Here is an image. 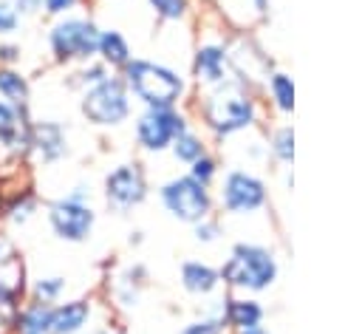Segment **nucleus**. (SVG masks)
<instances>
[{
  "mask_svg": "<svg viewBox=\"0 0 362 334\" xmlns=\"http://www.w3.org/2000/svg\"><path fill=\"white\" fill-rule=\"evenodd\" d=\"M124 85L147 108H173L184 91V82L178 74L147 59H130L124 65Z\"/></svg>",
  "mask_w": 362,
  "mask_h": 334,
  "instance_id": "f257e3e1",
  "label": "nucleus"
},
{
  "mask_svg": "<svg viewBox=\"0 0 362 334\" xmlns=\"http://www.w3.org/2000/svg\"><path fill=\"white\" fill-rule=\"evenodd\" d=\"M99 28L90 20L82 17H65L51 25L48 31V45L57 62H71V59H90L99 51Z\"/></svg>",
  "mask_w": 362,
  "mask_h": 334,
  "instance_id": "f03ea898",
  "label": "nucleus"
},
{
  "mask_svg": "<svg viewBox=\"0 0 362 334\" xmlns=\"http://www.w3.org/2000/svg\"><path fill=\"white\" fill-rule=\"evenodd\" d=\"M82 113L93 125H119L130 113L127 85L116 76H105L102 82L90 85L82 96Z\"/></svg>",
  "mask_w": 362,
  "mask_h": 334,
  "instance_id": "7ed1b4c3",
  "label": "nucleus"
},
{
  "mask_svg": "<svg viewBox=\"0 0 362 334\" xmlns=\"http://www.w3.org/2000/svg\"><path fill=\"white\" fill-rule=\"evenodd\" d=\"M274 260L266 249L257 246H235L232 258L223 266V280H229L232 286H249V289H263L274 280Z\"/></svg>",
  "mask_w": 362,
  "mask_h": 334,
  "instance_id": "20e7f679",
  "label": "nucleus"
},
{
  "mask_svg": "<svg viewBox=\"0 0 362 334\" xmlns=\"http://www.w3.org/2000/svg\"><path fill=\"white\" fill-rule=\"evenodd\" d=\"M161 201L164 207L181 218V221H189V224H198L206 218L209 212V192L201 181H195L192 175H184V178H173L161 187Z\"/></svg>",
  "mask_w": 362,
  "mask_h": 334,
  "instance_id": "39448f33",
  "label": "nucleus"
},
{
  "mask_svg": "<svg viewBox=\"0 0 362 334\" xmlns=\"http://www.w3.org/2000/svg\"><path fill=\"white\" fill-rule=\"evenodd\" d=\"M184 130V119L173 108H147L136 122V139L144 150H164Z\"/></svg>",
  "mask_w": 362,
  "mask_h": 334,
  "instance_id": "423d86ee",
  "label": "nucleus"
},
{
  "mask_svg": "<svg viewBox=\"0 0 362 334\" xmlns=\"http://www.w3.org/2000/svg\"><path fill=\"white\" fill-rule=\"evenodd\" d=\"M48 224L57 238L62 241H85L93 229V209L74 198H59L48 207Z\"/></svg>",
  "mask_w": 362,
  "mask_h": 334,
  "instance_id": "0eeeda50",
  "label": "nucleus"
},
{
  "mask_svg": "<svg viewBox=\"0 0 362 334\" xmlns=\"http://www.w3.org/2000/svg\"><path fill=\"white\" fill-rule=\"evenodd\" d=\"M206 116H209V125L218 133H232L238 127H246L255 119V105L246 96H238V93L215 96L206 108Z\"/></svg>",
  "mask_w": 362,
  "mask_h": 334,
  "instance_id": "6e6552de",
  "label": "nucleus"
},
{
  "mask_svg": "<svg viewBox=\"0 0 362 334\" xmlns=\"http://www.w3.org/2000/svg\"><path fill=\"white\" fill-rule=\"evenodd\" d=\"M144 192H147L144 175L133 164H122V167H116L105 178V195H107V201L116 204V207H122V209L136 207L144 198Z\"/></svg>",
  "mask_w": 362,
  "mask_h": 334,
  "instance_id": "1a4fd4ad",
  "label": "nucleus"
},
{
  "mask_svg": "<svg viewBox=\"0 0 362 334\" xmlns=\"http://www.w3.org/2000/svg\"><path fill=\"white\" fill-rule=\"evenodd\" d=\"M266 198L263 184L249 175V173H229L221 190V201L226 209L232 212H246V209H257Z\"/></svg>",
  "mask_w": 362,
  "mask_h": 334,
  "instance_id": "9d476101",
  "label": "nucleus"
},
{
  "mask_svg": "<svg viewBox=\"0 0 362 334\" xmlns=\"http://www.w3.org/2000/svg\"><path fill=\"white\" fill-rule=\"evenodd\" d=\"M28 150L37 153L40 161L54 164L68 153V139L62 125L57 122H31L28 125Z\"/></svg>",
  "mask_w": 362,
  "mask_h": 334,
  "instance_id": "9b49d317",
  "label": "nucleus"
},
{
  "mask_svg": "<svg viewBox=\"0 0 362 334\" xmlns=\"http://www.w3.org/2000/svg\"><path fill=\"white\" fill-rule=\"evenodd\" d=\"M88 317H90L88 300H68V303L51 306L45 334H79L85 328Z\"/></svg>",
  "mask_w": 362,
  "mask_h": 334,
  "instance_id": "f8f14e48",
  "label": "nucleus"
},
{
  "mask_svg": "<svg viewBox=\"0 0 362 334\" xmlns=\"http://www.w3.org/2000/svg\"><path fill=\"white\" fill-rule=\"evenodd\" d=\"M0 144L6 150L23 153L28 150V122H25V110L8 105L6 99H0Z\"/></svg>",
  "mask_w": 362,
  "mask_h": 334,
  "instance_id": "ddd939ff",
  "label": "nucleus"
},
{
  "mask_svg": "<svg viewBox=\"0 0 362 334\" xmlns=\"http://www.w3.org/2000/svg\"><path fill=\"white\" fill-rule=\"evenodd\" d=\"M8 266L0 269V331H14V317L20 311V297H23V283L6 275Z\"/></svg>",
  "mask_w": 362,
  "mask_h": 334,
  "instance_id": "4468645a",
  "label": "nucleus"
},
{
  "mask_svg": "<svg viewBox=\"0 0 362 334\" xmlns=\"http://www.w3.org/2000/svg\"><path fill=\"white\" fill-rule=\"evenodd\" d=\"M0 96H3L8 105L25 110V108H28V99H31L28 79H25L20 71H14V68L0 65Z\"/></svg>",
  "mask_w": 362,
  "mask_h": 334,
  "instance_id": "2eb2a0df",
  "label": "nucleus"
},
{
  "mask_svg": "<svg viewBox=\"0 0 362 334\" xmlns=\"http://www.w3.org/2000/svg\"><path fill=\"white\" fill-rule=\"evenodd\" d=\"M48 311H51V303H40V300L20 306V311L14 317V331L17 334H45Z\"/></svg>",
  "mask_w": 362,
  "mask_h": 334,
  "instance_id": "dca6fc26",
  "label": "nucleus"
},
{
  "mask_svg": "<svg viewBox=\"0 0 362 334\" xmlns=\"http://www.w3.org/2000/svg\"><path fill=\"white\" fill-rule=\"evenodd\" d=\"M218 277H221V275H218L212 266L198 263V260L184 263V269H181V280H184L187 292H192V294H209V292L218 286Z\"/></svg>",
  "mask_w": 362,
  "mask_h": 334,
  "instance_id": "f3484780",
  "label": "nucleus"
},
{
  "mask_svg": "<svg viewBox=\"0 0 362 334\" xmlns=\"http://www.w3.org/2000/svg\"><path fill=\"white\" fill-rule=\"evenodd\" d=\"M223 65H226V54L218 45H204L195 54V74L206 82H221L223 79Z\"/></svg>",
  "mask_w": 362,
  "mask_h": 334,
  "instance_id": "a211bd4d",
  "label": "nucleus"
},
{
  "mask_svg": "<svg viewBox=\"0 0 362 334\" xmlns=\"http://www.w3.org/2000/svg\"><path fill=\"white\" fill-rule=\"evenodd\" d=\"M96 54H102V59L107 65H127L130 62V48H127V42L119 31H102Z\"/></svg>",
  "mask_w": 362,
  "mask_h": 334,
  "instance_id": "6ab92c4d",
  "label": "nucleus"
},
{
  "mask_svg": "<svg viewBox=\"0 0 362 334\" xmlns=\"http://www.w3.org/2000/svg\"><path fill=\"white\" fill-rule=\"evenodd\" d=\"M226 317H229L232 326L246 328V326H257L260 317H263V311H260V306H257L255 300H232Z\"/></svg>",
  "mask_w": 362,
  "mask_h": 334,
  "instance_id": "aec40b11",
  "label": "nucleus"
},
{
  "mask_svg": "<svg viewBox=\"0 0 362 334\" xmlns=\"http://www.w3.org/2000/svg\"><path fill=\"white\" fill-rule=\"evenodd\" d=\"M3 212H6V218H8L11 224H25V221L34 218V212H37V201H34V195L20 192L14 201H8V204L3 207Z\"/></svg>",
  "mask_w": 362,
  "mask_h": 334,
  "instance_id": "412c9836",
  "label": "nucleus"
},
{
  "mask_svg": "<svg viewBox=\"0 0 362 334\" xmlns=\"http://www.w3.org/2000/svg\"><path fill=\"white\" fill-rule=\"evenodd\" d=\"M173 153H175V159H181V161H195V159H201L204 156V144H201V139L198 136H192L189 130H184V133H178L175 139H173Z\"/></svg>",
  "mask_w": 362,
  "mask_h": 334,
  "instance_id": "4be33fe9",
  "label": "nucleus"
},
{
  "mask_svg": "<svg viewBox=\"0 0 362 334\" xmlns=\"http://www.w3.org/2000/svg\"><path fill=\"white\" fill-rule=\"evenodd\" d=\"M62 292H65V277H59V275H54V277H40V280H34V286H31V294H34V300H40V303H57V300L62 297Z\"/></svg>",
  "mask_w": 362,
  "mask_h": 334,
  "instance_id": "5701e85b",
  "label": "nucleus"
},
{
  "mask_svg": "<svg viewBox=\"0 0 362 334\" xmlns=\"http://www.w3.org/2000/svg\"><path fill=\"white\" fill-rule=\"evenodd\" d=\"M272 93H274V99H277V105L283 110H291V105H294V85H291V79L286 74H274L272 76Z\"/></svg>",
  "mask_w": 362,
  "mask_h": 334,
  "instance_id": "b1692460",
  "label": "nucleus"
},
{
  "mask_svg": "<svg viewBox=\"0 0 362 334\" xmlns=\"http://www.w3.org/2000/svg\"><path fill=\"white\" fill-rule=\"evenodd\" d=\"M150 6L164 20H178L187 11V0H150Z\"/></svg>",
  "mask_w": 362,
  "mask_h": 334,
  "instance_id": "393cba45",
  "label": "nucleus"
},
{
  "mask_svg": "<svg viewBox=\"0 0 362 334\" xmlns=\"http://www.w3.org/2000/svg\"><path fill=\"white\" fill-rule=\"evenodd\" d=\"M17 25H20L17 11L11 8V3H8V0H0V37H6V34H11V31H17Z\"/></svg>",
  "mask_w": 362,
  "mask_h": 334,
  "instance_id": "a878e982",
  "label": "nucleus"
},
{
  "mask_svg": "<svg viewBox=\"0 0 362 334\" xmlns=\"http://www.w3.org/2000/svg\"><path fill=\"white\" fill-rule=\"evenodd\" d=\"M189 175L206 187V181L215 175V161H212L209 156H201V159H195V161H192V173H189Z\"/></svg>",
  "mask_w": 362,
  "mask_h": 334,
  "instance_id": "bb28decb",
  "label": "nucleus"
},
{
  "mask_svg": "<svg viewBox=\"0 0 362 334\" xmlns=\"http://www.w3.org/2000/svg\"><path fill=\"white\" fill-rule=\"evenodd\" d=\"M8 3L17 11V17H31V14H37L42 8V0H8Z\"/></svg>",
  "mask_w": 362,
  "mask_h": 334,
  "instance_id": "cd10ccee",
  "label": "nucleus"
},
{
  "mask_svg": "<svg viewBox=\"0 0 362 334\" xmlns=\"http://www.w3.org/2000/svg\"><path fill=\"white\" fill-rule=\"evenodd\" d=\"M105 76H107L105 65H88V68L79 74V82H82V85H96V82H102Z\"/></svg>",
  "mask_w": 362,
  "mask_h": 334,
  "instance_id": "c85d7f7f",
  "label": "nucleus"
},
{
  "mask_svg": "<svg viewBox=\"0 0 362 334\" xmlns=\"http://www.w3.org/2000/svg\"><path fill=\"white\" fill-rule=\"evenodd\" d=\"M291 130L286 127V130H280L277 133V139H274V150H277V156L280 159H291Z\"/></svg>",
  "mask_w": 362,
  "mask_h": 334,
  "instance_id": "c756f323",
  "label": "nucleus"
},
{
  "mask_svg": "<svg viewBox=\"0 0 362 334\" xmlns=\"http://www.w3.org/2000/svg\"><path fill=\"white\" fill-rule=\"evenodd\" d=\"M17 59H20V45H14V42H0V65L11 68Z\"/></svg>",
  "mask_w": 362,
  "mask_h": 334,
  "instance_id": "7c9ffc66",
  "label": "nucleus"
},
{
  "mask_svg": "<svg viewBox=\"0 0 362 334\" xmlns=\"http://www.w3.org/2000/svg\"><path fill=\"white\" fill-rule=\"evenodd\" d=\"M76 6V0H42V8L48 11V14H65V11H71Z\"/></svg>",
  "mask_w": 362,
  "mask_h": 334,
  "instance_id": "2f4dec72",
  "label": "nucleus"
},
{
  "mask_svg": "<svg viewBox=\"0 0 362 334\" xmlns=\"http://www.w3.org/2000/svg\"><path fill=\"white\" fill-rule=\"evenodd\" d=\"M184 334H221V326L215 320H204V323H192L189 328H184Z\"/></svg>",
  "mask_w": 362,
  "mask_h": 334,
  "instance_id": "473e14b6",
  "label": "nucleus"
},
{
  "mask_svg": "<svg viewBox=\"0 0 362 334\" xmlns=\"http://www.w3.org/2000/svg\"><path fill=\"white\" fill-rule=\"evenodd\" d=\"M14 263V249H11V241L6 235H0V269Z\"/></svg>",
  "mask_w": 362,
  "mask_h": 334,
  "instance_id": "72a5a7b5",
  "label": "nucleus"
},
{
  "mask_svg": "<svg viewBox=\"0 0 362 334\" xmlns=\"http://www.w3.org/2000/svg\"><path fill=\"white\" fill-rule=\"evenodd\" d=\"M195 235H198V241H212V238L218 235V226H215V224H206V221H198Z\"/></svg>",
  "mask_w": 362,
  "mask_h": 334,
  "instance_id": "f704fd0d",
  "label": "nucleus"
},
{
  "mask_svg": "<svg viewBox=\"0 0 362 334\" xmlns=\"http://www.w3.org/2000/svg\"><path fill=\"white\" fill-rule=\"evenodd\" d=\"M240 334H266L260 326H246V328H240Z\"/></svg>",
  "mask_w": 362,
  "mask_h": 334,
  "instance_id": "c9c22d12",
  "label": "nucleus"
},
{
  "mask_svg": "<svg viewBox=\"0 0 362 334\" xmlns=\"http://www.w3.org/2000/svg\"><path fill=\"white\" fill-rule=\"evenodd\" d=\"M102 334H110V331H102Z\"/></svg>",
  "mask_w": 362,
  "mask_h": 334,
  "instance_id": "e433bc0d",
  "label": "nucleus"
}]
</instances>
